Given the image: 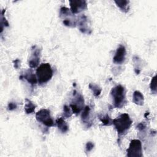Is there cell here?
<instances>
[{
    "label": "cell",
    "instance_id": "cell-1",
    "mask_svg": "<svg viewBox=\"0 0 157 157\" xmlns=\"http://www.w3.org/2000/svg\"><path fill=\"white\" fill-rule=\"evenodd\" d=\"M132 123V121L128 113H122L116 118L112 120V124L114 125L119 137L126 134Z\"/></svg>",
    "mask_w": 157,
    "mask_h": 157
},
{
    "label": "cell",
    "instance_id": "cell-2",
    "mask_svg": "<svg viewBox=\"0 0 157 157\" xmlns=\"http://www.w3.org/2000/svg\"><path fill=\"white\" fill-rule=\"evenodd\" d=\"M110 94L113 99L114 107L120 109L124 105L126 101V91L124 86L121 85L115 86L112 89Z\"/></svg>",
    "mask_w": 157,
    "mask_h": 157
},
{
    "label": "cell",
    "instance_id": "cell-3",
    "mask_svg": "<svg viewBox=\"0 0 157 157\" xmlns=\"http://www.w3.org/2000/svg\"><path fill=\"white\" fill-rule=\"evenodd\" d=\"M36 76L39 84L42 85L48 82L53 76V70L49 63L41 64L36 70Z\"/></svg>",
    "mask_w": 157,
    "mask_h": 157
},
{
    "label": "cell",
    "instance_id": "cell-4",
    "mask_svg": "<svg viewBox=\"0 0 157 157\" xmlns=\"http://www.w3.org/2000/svg\"><path fill=\"white\" fill-rule=\"evenodd\" d=\"M59 17L63 24L67 27H75L77 25V20L71 10L66 7H62L59 10Z\"/></svg>",
    "mask_w": 157,
    "mask_h": 157
},
{
    "label": "cell",
    "instance_id": "cell-5",
    "mask_svg": "<svg viewBox=\"0 0 157 157\" xmlns=\"http://www.w3.org/2000/svg\"><path fill=\"white\" fill-rule=\"evenodd\" d=\"M84 98L82 94L76 90L73 91V98L70 104V107L73 113L78 115L83 109Z\"/></svg>",
    "mask_w": 157,
    "mask_h": 157
},
{
    "label": "cell",
    "instance_id": "cell-6",
    "mask_svg": "<svg viewBox=\"0 0 157 157\" xmlns=\"http://www.w3.org/2000/svg\"><path fill=\"white\" fill-rule=\"evenodd\" d=\"M126 156L128 157H142V148L140 140L133 139L131 141L129 148L126 150Z\"/></svg>",
    "mask_w": 157,
    "mask_h": 157
},
{
    "label": "cell",
    "instance_id": "cell-7",
    "mask_svg": "<svg viewBox=\"0 0 157 157\" xmlns=\"http://www.w3.org/2000/svg\"><path fill=\"white\" fill-rule=\"evenodd\" d=\"M36 118L37 121L47 127L54 126V121L50 115V112L47 109H43L38 111L36 114Z\"/></svg>",
    "mask_w": 157,
    "mask_h": 157
},
{
    "label": "cell",
    "instance_id": "cell-8",
    "mask_svg": "<svg viewBox=\"0 0 157 157\" xmlns=\"http://www.w3.org/2000/svg\"><path fill=\"white\" fill-rule=\"evenodd\" d=\"M40 49L34 45L31 48V55L28 60V65L30 68H34L38 66L40 62Z\"/></svg>",
    "mask_w": 157,
    "mask_h": 157
},
{
    "label": "cell",
    "instance_id": "cell-9",
    "mask_svg": "<svg viewBox=\"0 0 157 157\" xmlns=\"http://www.w3.org/2000/svg\"><path fill=\"white\" fill-rule=\"evenodd\" d=\"M77 25H78L79 30L82 33L89 34L91 33V29L90 26L89 21L86 15H80L77 20Z\"/></svg>",
    "mask_w": 157,
    "mask_h": 157
},
{
    "label": "cell",
    "instance_id": "cell-10",
    "mask_svg": "<svg viewBox=\"0 0 157 157\" xmlns=\"http://www.w3.org/2000/svg\"><path fill=\"white\" fill-rule=\"evenodd\" d=\"M71 11L73 14L78 13L87 9V4L86 1L76 0L69 1Z\"/></svg>",
    "mask_w": 157,
    "mask_h": 157
},
{
    "label": "cell",
    "instance_id": "cell-11",
    "mask_svg": "<svg viewBox=\"0 0 157 157\" xmlns=\"http://www.w3.org/2000/svg\"><path fill=\"white\" fill-rule=\"evenodd\" d=\"M126 54V51L125 47L124 45H120L117 48L113 58V62L117 64H123L125 61Z\"/></svg>",
    "mask_w": 157,
    "mask_h": 157
},
{
    "label": "cell",
    "instance_id": "cell-12",
    "mask_svg": "<svg viewBox=\"0 0 157 157\" xmlns=\"http://www.w3.org/2000/svg\"><path fill=\"white\" fill-rule=\"evenodd\" d=\"M20 79L21 80L22 78H25L26 80L28 81L29 83L31 84V86H34L37 83V78L36 75L33 73V70L31 69H28L26 71L23 75H21L20 77Z\"/></svg>",
    "mask_w": 157,
    "mask_h": 157
},
{
    "label": "cell",
    "instance_id": "cell-13",
    "mask_svg": "<svg viewBox=\"0 0 157 157\" xmlns=\"http://www.w3.org/2000/svg\"><path fill=\"white\" fill-rule=\"evenodd\" d=\"M90 111L91 109L90 106L86 105L83 109L81 115L82 121L87 128H90L92 125V122L90 120Z\"/></svg>",
    "mask_w": 157,
    "mask_h": 157
},
{
    "label": "cell",
    "instance_id": "cell-14",
    "mask_svg": "<svg viewBox=\"0 0 157 157\" xmlns=\"http://www.w3.org/2000/svg\"><path fill=\"white\" fill-rule=\"evenodd\" d=\"M56 124L58 129L63 133H65L69 130V126H68L67 123L65 121V120L62 117L58 118L56 120Z\"/></svg>",
    "mask_w": 157,
    "mask_h": 157
},
{
    "label": "cell",
    "instance_id": "cell-15",
    "mask_svg": "<svg viewBox=\"0 0 157 157\" xmlns=\"http://www.w3.org/2000/svg\"><path fill=\"white\" fill-rule=\"evenodd\" d=\"M132 101L137 105H143L144 103V98L143 94L139 91H135L132 96Z\"/></svg>",
    "mask_w": 157,
    "mask_h": 157
},
{
    "label": "cell",
    "instance_id": "cell-16",
    "mask_svg": "<svg viewBox=\"0 0 157 157\" xmlns=\"http://www.w3.org/2000/svg\"><path fill=\"white\" fill-rule=\"evenodd\" d=\"M25 111L27 114L31 113L34 112L36 109V105L29 99H25Z\"/></svg>",
    "mask_w": 157,
    "mask_h": 157
},
{
    "label": "cell",
    "instance_id": "cell-17",
    "mask_svg": "<svg viewBox=\"0 0 157 157\" xmlns=\"http://www.w3.org/2000/svg\"><path fill=\"white\" fill-rule=\"evenodd\" d=\"M117 6L124 12H127L129 10V1L126 0H121V1H115Z\"/></svg>",
    "mask_w": 157,
    "mask_h": 157
},
{
    "label": "cell",
    "instance_id": "cell-18",
    "mask_svg": "<svg viewBox=\"0 0 157 157\" xmlns=\"http://www.w3.org/2000/svg\"><path fill=\"white\" fill-rule=\"evenodd\" d=\"M89 88L92 91V92L95 97H98L101 94L102 89L98 85H97L94 83H91L89 84Z\"/></svg>",
    "mask_w": 157,
    "mask_h": 157
},
{
    "label": "cell",
    "instance_id": "cell-19",
    "mask_svg": "<svg viewBox=\"0 0 157 157\" xmlns=\"http://www.w3.org/2000/svg\"><path fill=\"white\" fill-rule=\"evenodd\" d=\"M99 118L104 126H110L112 124V120L109 117L108 114L105 115H99Z\"/></svg>",
    "mask_w": 157,
    "mask_h": 157
},
{
    "label": "cell",
    "instance_id": "cell-20",
    "mask_svg": "<svg viewBox=\"0 0 157 157\" xmlns=\"http://www.w3.org/2000/svg\"><path fill=\"white\" fill-rule=\"evenodd\" d=\"M156 75H155L150 82V90L152 93L156 94Z\"/></svg>",
    "mask_w": 157,
    "mask_h": 157
},
{
    "label": "cell",
    "instance_id": "cell-21",
    "mask_svg": "<svg viewBox=\"0 0 157 157\" xmlns=\"http://www.w3.org/2000/svg\"><path fill=\"white\" fill-rule=\"evenodd\" d=\"M63 112H64L63 113L64 117L66 118H69L70 117H71L72 113L71 107H69L66 105H64L63 107Z\"/></svg>",
    "mask_w": 157,
    "mask_h": 157
},
{
    "label": "cell",
    "instance_id": "cell-22",
    "mask_svg": "<svg viewBox=\"0 0 157 157\" xmlns=\"http://www.w3.org/2000/svg\"><path fill=\"white\" fill-rule=\"evenodd\" d=\"M6 10H3L1 12V33H2V30H3V26H9V23L7 22V21L6 20L5 17H4V12H5Z\"/></svg>",
    "mask_w": 157,
    "mask_h": 157
},
{
    "label": "cell",
    "instance_id": "cell-23",
    "mask_svg": "<svg viewBox=\"0 0 157 157\" xmlns=\"http://www.w3.org/2000/svg\"><path fill=\"white\" fill-rule=\"evenodd\" d=\"M147 128V125L144 122H141L137 126V129L140 132H144Z\"/></svg>",
    "mask_w": 157,
    "mask_h": 157
},
{
    "label": "cell",
    "instance_id": "cell-24",
    "mask_svg": "<svg viewBox=\"0 0 157 157\" xmlns=\"http://www.w3.org/2000/svg\"><path fill=\"white\" fill-rule=\"evenodd\" d=\"M94 148V144L91 142H88L85 145V150L86 152H90V151H91Z\"/></svg>",
    "mask_w": 157,
    "mask_h": 157
},
{
    "label": "cell",
    "instance_id": "cell-25",
    "mask_svg": "<svg viewBox=\"0 0 157 157\" xmlns=\"http://www.w3.org/2000/svg\"><path fill=\"white\" fill-rule=\"evenodd\" d=\"M17 108V104L13 102H10L8 104L7 109L9 110H13Z\"/></svg>",
    "mask_w": 157,
    "mask_h": 157
},
{
    "label": "cell",
    "instance_id": "cell-26",
    "mask_svg": "<svg viewBox=\"0 0 157 157\" xmlns=\"http://www.w3.org/2000/svg\"><path fill=\"white\" fill-rule=\"evenodd\" d=\"M20 61L18 59H16L15 60L13 61V66L14 67L15 69H18L20 66Z\"/></svg>",
    "mask_w": 157,
    "mask_h": 157
}]
</instances>
